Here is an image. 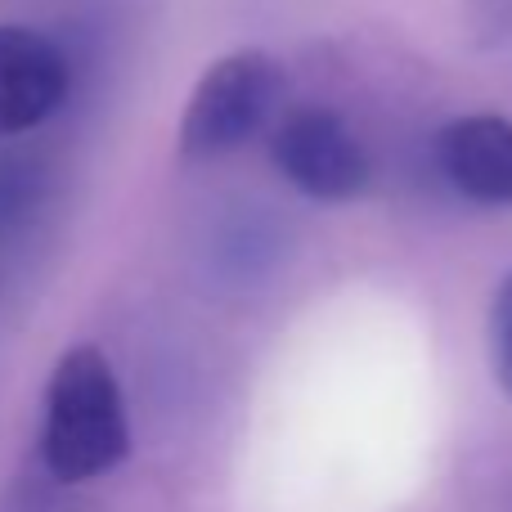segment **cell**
Wrapping results in <instances>:
<instances>
[{"label":"cell","mask_w":512,"mask_h":512,"mask_svg":"<svg viewBox=\"0 0 512 512\" xmlns=\"http://www.w3.org/2000/svg\"><path fill=\"white\" fill-rule=\"evenodd\" d=\"M131 454V418L117 373L99 346H72L45 382L41 463L59 486L108 477Z\"/></svg>","instance_id":"cell-1"},{"label":"cell","mask_w":512,"mask_h":512,"mask_svg":"<svg viewBox=\"0 0 512 512\" xmlns=\"http://www.w3.org/2000/svg\"><path fill=\"white\" fill-rule=\"evenodd\" d=\"M283 99V63L270 50L221 54L189 90L180 117V158L212 162L243 149L274 117Z\"/></svg>","instance_id":"cell-2"},{"label":"cell","mask_w":512,"mask_h":512,"mask_svg":"<svg viewBox=\"0 0 512 512\" xmlns=\"http://www.w3.org/2000/svg\"><path fill=\"white\" fill-rule=\"evenodd\" d=\"M274 167L297 194L315 203H355L373 185V158L355 126L324 104L297 108L270 140Z\"/></svg>","instance_id":"cell-3"},{"label":"cell","mask_w":512,"mask_h":512,"mask_svg":"<svg viewBox=\"0 0 512 512\" xmlns=\"http://www.w3.org/2000/svg\"><path fill=\"white\" fill-rule=\"evenodd\" d=\"M68 86V54L50 36L23 23H0V140L50 122L68 99Z\"/></svg>","instance_id":"cell-4"},{"label":"cell","mask_w":512,"mask_h":512,"mask_svg":"<svg viewBox=\"0 0 512 512\" xmlns=\"http://www.w3.org/2000/svg\"><path fill=\"white\" fill-rule=\"evenodd\" d=\"M436 167L463 198L512 207V122L499 113H463L432 140Z\"/></svg>","instance_id":"cell-5"},{"label":"cell","mask_w":512,"mask_h":512,"mask_svg":"<svg viewBox=\"0 0 512 512\" xmlns=\"http://www.w3.org/2000/svg\"><path fill=\"white\" fill-rule=\"evenodd\" d=\"M490 364H495L499 391L512 400V274H504L490 301Z\"/></svg>","instance_id":"cell-6"}]
</instances>
